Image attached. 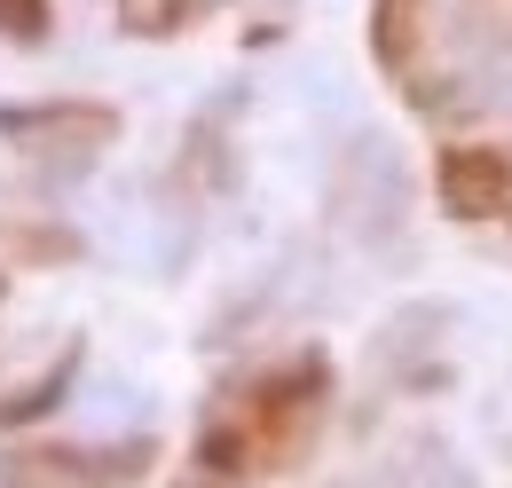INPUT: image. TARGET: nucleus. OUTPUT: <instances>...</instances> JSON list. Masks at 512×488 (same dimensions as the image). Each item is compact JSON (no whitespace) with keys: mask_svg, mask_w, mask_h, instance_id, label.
I'll list each match as a JSON object with an SVG mask.
<instances>
[{"mask_svg":"<svg viewBox=\"0 0 512 488\" xmlns=\"http://www.w3.org/2000/svg\"><path fill=\"white\" fill-rule=\"evenodd\" d=\"M0 134L24 150V158H64V166H95L111 142H119V111L111 103H8Z\"/></svg>","mask_w":512,"mask_h":488,"instance_id":"nucleus-1","label":"nucleus"},{"mask_svg":"<svg viewBox=\"0 0 512 488\" xmlns=\"http://www.w3.org/2000/svg\"><path fill=\"white\" fill-rule=\"evenodd\" d=\"M434 182H442V205L457 213V221H497V213H512V158L489 150V142L442 150Z\"/></svg>","mask_w":512,"mask_h":488,"instance_id":"nucleus-2","label":"nucleus"},{"mask_svg":"<svg viewBox=\"0 0 512 488\" xmlns=\"http://www.w3.org/2000/svg\"><path fill=\"white\" fill-rule=\"evenodd\" d=\"M190 16V0H119V24L127 32H174Z\"/></svg>","mask_w":512,"mask_h":488,"instance_id":"nucleus-3","label":"nucleus"}]
</instances>
